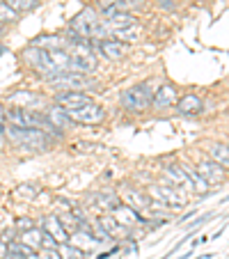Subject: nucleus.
I'll list each match as a JSON object with an SVG mask.
<instances>
[{
  "label": "nucleus",
  "mask_w": 229,
  "mask_h": 259,
  "mask_svg": "<svg viewBox=\"0 0 229 259\" xmlns=\"http://www.w3.org/2000/svg\"><path fill=\"white\" fill-rule=\"evenodd\" d=\"M5 122L10 126L16 128H39V131H49V133H58L51 122L46 119V115L37 113V110H25V108H10L5 110Z\"/></svg>",
  "instance_id": "f257e3e1"
},
{
  "label": "nucleus",
  "mask_w": 229,
  "mask_h": 259,
  "mask_svg": "<svg viewBox=\"0 0 229 259\" xmlns=\"http://www.w3.org/2000/svg\"><path fill=\"white\" fill-rule=\"evenodd\" d=\"M5 136L10 138L16 147L30 149V152H44L46 147H49V138H46V133L39 131V128H16V126L7 124Z\"/></svg>",
  "instance_id": "f03ea898"
},
{
  "label": "nucleus",
  "mask_w": 229,
  "mask_h": 259,
  "mask_svg": "<svg viewBox=\"0 0 229 259\" xmlns=\"http://www.w3.org/2000/svg\"><path fill=\"white\" fill-rule=\"evenodd\" d=\"M53 88L62 90V92H85L87 88H94V80L89 78L87 73H78V71H64L58 73L55 78L49 80Z\"/></svg>",
  "instance_id": "7ed1b4c3"
},
{
  "label": "nucleus",
  "mask_w": 229,
  "mask_h": 259,
  "mask_svg": "<svg viewBox=\"0 0 229 259\" xmlns=\"http://www.w3.org/2000/svg\"><path fill=\"white\" fill-rule=\"evenodd\" d=\"M119 103H122V108H126L128 113H145V110L151 108V92L145 85H135V88L122 92Z\"/></svg>",
  "instance_id": "20e7f679"
},
{
  "label": "nucleus",
  "mask_w": 229,
  "mask_h": 259,
  "mask_svg": "<svg viewBox=\"0 0 229 259\" xmlns=\"http://www.w3.org/2000/svg\"><path fill=\"white\" fill-rule=\"evenodd\" d=\"M23 55H25V62H28L32 69H37V71H39L46 80H51V78H55V76H58V71H55L53 64H51L49 51L37 49V46H30V49H25Z\"/></svg>",
  "instance_id": "39448f33"
},
{
  "label": "nucleus",
  "mask_w": 229,
  "mask_h": 259,
  "mask_svg": "<svg viewBox=\"0 0 229 259\" xmlns=\"http://www.w3.org/2000/svg\"><path fill=\"white\" fill-rule=\"evenodd\" d=\"M97 58L89 51L87 44H76V53L71 55V62H69V71H78V73H89L97 69Z\"/></svg>",
  "instance_id": "423d86ee"
},
{
  "label": "nucleus",
  "mask_w": 229,
  "mask_h": 259,
  "mask_svg": "<svg viewBox=\"0 0 229 259\" xmlns=\"http://www.w3.org/2000/svg\"><path fill=\"white\" fill-rule=\"evenodd\" d=\"M69 117L76 124H101L106 119V110L92 101L87 106H83L80 110H69Z\"/></svg>",
  "instance_id": "0eeeda50"
},
{
  "label": "nucleus",
  "mask_w": 229,
  "mask_h": 259,
  "mask_svg": "<svg viewBox=\"0 0 229 259\" xmlns=\"http://www.w3.org/2000/svg\"><path fill=\"white\" fill-rule=\"evenodd\" d=\"M197 175L202 177V179L209 184V186H215V184H222L224 179H227V170L224 167H220L218 163H213L211 158H206V161H202L200 165L195 167Z\"/></svg>",
  "instance_id": "6e6552de"
},
{
  "label": "nucleus",
  "mask_w": 229,
  "mask_h": 259,
  "mask_svg": "<svg viewBox=\"0 0 229 259\" xmlns=\"http://www.w3.org/2000/svg\"><path fill=\"white\" fill-rule=\"evenodd\" d=\"M122 200H124V204H126L128 209L138 211V213H140V211H147L151 206V197L147 195V193L133 188V186H124L122 188Z\"/></svg>",
  "instance_id": "1a4fd4ad"
},
{
  "label": "nucleus",
  "mask_w": 229,
  "mask_h": 259,
  "mask_svg": "<svg viewBox=\"0 0 229 259\" xmlns=\"http://www.w3.org/2000/svg\"><path fill=\"white\" fill-rule=\"evenodd\" d=\"M92 103V99L87 97L85 92H60L55 94V106L64 108V110H80L83 106Z\"/></svg>",
  "instance_id": "9d476101"
},
{
  "label": "nucleus",
  "mask_w": 229,
  "mask_h": 259,
  "mask_svg": "<svg viewBox=\"0 0 229 259\" xmlns=\"http://www.w3.org/2000/svg\"><path fill=\"white\" fill-rule=\"evenodd\" d=\"M179 97H176V90L172 85H161L156 92L151 94V108H170V106H176Z\"/></svg>",
  "instance_id": "9b49d317"
},
{
  "label": "nucleus",
  "mask_w": 229,
  "mask_h": 259,
  "mask_svg": "<svg viewBox=\"0 0 229 259\" xmlns=\"http://www.w3.org/2000/svg\"><path fill=\"white\" fill-rule=\"evenodd\" d=\"M46 119H49L51 126H53L58 133L64 131V128H73V126H76V122L69 117V113L64 110V108H60V106L49 108V110H46Z\"/></svg>",
  "instance_id": "f8f14e48"
},
{
  "label": "nucleus",
  "mask_w": 229,
  "mask_h": 259,
  "mask_svg": "<svg viewBox=\"0 0 229 259\" xmlns=\"http://www.w3.org/2000/svg\"><path fill=\"white\" fill-rule=\"evenodd\" d=\"M41 223H44V232H46V234H49L58 245L69 243V232L62 227V223H60L58 215H49V218H44Z\"/></svg>",
  "instance_id": "ddd939ff"
},
{
  "label": "nucleus",
  "mask_w": 229,
  "mask_h": 259,
  "mask_svg": "<svg viewBox=\"0 0 229 259\" xmlns=\"http://www.w3.org/2000/svg\"><path fill=\"white\" fill-rule=\"evenodd\" d=\"M112 218L117 220L122 227H133V225H142L145 223V218H142L138 211L128 209L126 204H117L115 209H112Z\"/></svg>",
  "instance_id": "4468645a"
},
{
  "label": "nucleus",
  "mask_w": 229,
  "mask_h": 259,
  "mask_svg": "<svg viewBox=\"0 0 229 259\" xmlns=\"http://www.w3.org/2000/svg\"><path fill=\"white\" fill-rule=\"evenodd\" d=\"M156 197H161L167 206L172 209H184L186 206V195L174 186H158L156 188Z\"/></svg>",
  "instance_id": "2eb2a0df"
},
{
  "label": "nucleus",
  "mask_w": 229,
  "mask_h": 259,
  "mask_svg": "<svg viewBox=\"0 0 229 259\" xmlns=\"http://www.w3.org/2000/svg\"><path fill=\"white\" fill-rule=\"evenodd\" d=\"M101 243V241L97 239V236L92 234V232H73L71 236H69V245H73V248H78L80 252H89V250H94L97 245Z\"/></svg>",
  "instance_id": "dca6fc26"
},
{
  "label": "nucleus",
  "mask_w": 229,
  "mask_h": 259,
  "mask_svg": "<svg viewBox=\"0 0 229 259\" xmlns=\"http://www.w3.org/2000/svg\"><path fill=\"white\" fill-rule=\"evenodd\" d=\"M99 51L108 60H122L128 53V46L119 39H103V41H99Z\"/></svg>",
  "instance_id": "f3484780"
},
{
  "label": "nucleus",
  "mask_w": 229,
  "mask_h": 259,
  "mask_svg": "<svg viewBox=\"0 0 229 259\" xmlns=\"http://www.w3.org/2000/svg\"><path fill=\"white\" fill-rule=\"evenodd\" d=\"M202 99L197 97V94H186V97H181L179 101H176V110H179L181 115H200L202 113Z\"/></svg>",
  "instance_id": "a211bd4d"
},
{
  "label": "nucleus",
  "mask_w": 229,
  "mask_h": 259,
  "mask_svg": "<svg viewBox=\"0 0 229 259\" xmlns=\"http://www.w3.org/2000/svg\"><path fill=\"white\" fill-rule=\"evenodd\" d=\"M181 170H184V175L188 177V181H190V188H193V193H197V195H206L209 193V184H206L204 179H202L200 175H197V170H193L190 165H179Z\"/></svg>",
  "instance_id": "6ab92c4d"
},
{
  "label": "nucleus",
  "mask_w": 229,
  "mask_h": 259,
  "mask_svg": "<svg viewBox=\"0 0 229 259\" xmlns=\"http://www.w3.org/2000/svg\"><path fill=\"white\" fill-rule=\"evenodd\" d=\"M209 156L213 163H218L220 167L229 170V145H220V142H211L209 145Z\"/></svg>",
  "instance_id": "aec40b11"
},
{
  "label": "nucleus",
  "mask_w": 229,
  "mask_h": 259,
  "mask_svg": "<svg viewBox=\"0 0 229 259\" xmlns=\"http://www.w3.org/2000/svg\"><path fill=\"white\" fill-rule=\"evenodd\" d=\"M10 101L14 103V108H25V110H32V108H37L41 103V97H37V94H32V92H16Z\"/></svg>",
  "instance_id": "412c9836"
},
{
  "label": "nucleus",
  "mask_w": 229,
  "mask_h": 259,
  "mask_svg": "<svg viewBox=\"0 0 229 259\" xmlns=\"http://www.w3.org/2000/svg\"><path fill=\"white\" fill-rule=\"evenodd\" d=\"M99 225H101V230L106 232L110 239H117V236L126 234V227L119 225V223L112 218V215H101V218H99Z\"/></svg>",
  "instance_id": "4be33fe9"
},
{
  "label": "nucleus",
  "mask_w": 229,
  "mask_h": 259,
  "mask_svg": "<svg viewBox=\"0 0 229 259\" xmlns=\"http://www.w3.org/2000/svg\"><path fill=\"white\" fill-rule=\"evenodd\" d=\"M67 44H69L67 39H60V37H53V34H49V37H37V39L32 41V46L44 49V51H64Z\"/></svg>",
  "instance_id": "5701e85b"
},
{
  "label": "nucleus",
  "mask_w": 229,
  "mask_h": 259,
  "mask_svg": "<svg viewBox=\"0 0 229 259\" xmlns=\"http://www.w3.org/2000/svg\"><path fill=\"white\" fill-rule=\"evenodd\" d=\"M163 172H165V177L172 181V184H174L176 188H186V191H193V188H190L188 177L184 175V170H181L179 165H167Z\"/></svg>",
  "instance_id": "b1692460"
},
{
  "label": "nucleus",
  "mask_w": 229,
  "mask_h": 259,
  "mask_svg": "<svg viewBox=\"0 0 229 259\" xmlns=\"http://www.w3.org/2000/svg\"><path fill=\"white\" fill-rule=\"evenodd\" d=\"M49 58H51V64L58 73H64L69 71V62H71V55L67 51H49Z\"/></svg>",
  "instance_id": "393cba45"
},
{
  "label": "nucleus",
  "mask_w": 229,
  "mask_h": 259,
  "mask_svg": "<svg viewBox=\"0 0 229 259\" xmlns=\"http://www.w3.org/2000/svg\"><path fill=\"white\" fill-rule=\"evenodd\" d=\"M44 232L39 230H28V232H21V243L28 245L30 250H41V245H44Z\"/></svg>",
  "instance_id": "a878e982"
},
{
  "label": "nucleus",
  "mask_w": 229,
  "mask_h": 259,
  "mask_svg": "<svg viewBox=\"0 0 229 259\" xmlns=\"http://www.w3.org/2000/svg\"><path fill=\"white\" fill-rule=\"evenodd\" d=\"M94 206H99V209H115V206L119 204V200L115 195H110V193H101V195H94L92 197Z\"/></svg>",
  "instance_id": "bb28decb"
},
{
  "label": "nucleus",
  "mask_w": 229,
  "mask_h": 259,
  "mask_svg": "<svg viewBox=\"0 0 229 259\" xmlns=\"http://www.w3.org/2000/svg\"><path fill=\"white\" fill-rule=\"evenodd\" d=\"M5 3L16 12V14H21V12H32V10H37V5H39L37 0H5Z\"/></svg>",
  "instance_id": "cd10ccee"
},
{
  "label": "nucleus",
  "mask_w": 229,
  "mask_h": 259,
  "mask_svg": "<svg viewBox=\"0 0 229 259\" xmlns=\"http://www.w3.org/2000/svg\"><path fill=\"white\" fill-rule=\"evenodd\" d=\"M19 21V14L12 10L7 3H0V25H7V23H14Z\"/></svg>",
  "instance_id": "c85d7f7f"
},
{
  "label": "nucleus",
  "mask_w": 229,
  "mask_h": 259,
  "mask_svg": "<svg viewBox=\"0 0 229 259\" xmlns=\"http://www.w3.org/2000/svg\"><path fill=\"white\" fill-rule=\"evenodd\" d=\"M58 218H60V223H62V227L67 232H78L80 230L78 227L80 220H78V215L76 213H62V215H58Z\"/></svg>",
  "instance_id": "c756f323"
},
{
  "label": "nucleus",
  "mask_w": 229,
  "mask_h": 259,
  "mask_svg": "<svg viewBox=\"0 0 229 259\" xmlns=\"http://www.w3.org/2000/svg\"><path fill=\"white\" fill-rule=\"evenodd\" d=\"M138 34H140V28L138 25H128V28H124V30H117V32L112 34L115 39H138Z\"/></svg>",
  "instance_id": "7c9ffc66"
},
{
  "label": "nucleus",
  "mask_w": 229,
  "mask_h": 259,
  "mask_svg": "<svg viewBox=\"0 0 229 259\" xmlns=\"http://www.w3.org/2000/svg\"><path fill=\"white\" fill-rule=\"evenodd\" d=\"M83 254L85 252H80L78 248H73V245H69V243L60 245V257L62 259H83Z\"/></svg>",
  "instance_id": "2f4dec72"
},
{
  "label": "nucleus",
  "mask_w": 229,
  "mask_h": 259,
  "mask_svg": "<svg viewBox=\"0 0 229 259\" xmlns=\"http://www.w3.org/2000/svg\"><path fill=\"white\" fill-rule=\"evenodd\" d=\"M39 259H62V257H60V252L58 250H53V248H41Z\"/></svg>",
  "instance_id": "473e14b6"
},
{
  "label": "nucleus",
  "mask_w": 229,
  "mask_h": 259,
  "mask_svg": "<svg viewBox=\"0 0 229 259\" xmlns=\"http://www.w3.org/2000/svg\"><path fill=\"white\" fill-rule=\"evenodd\" d=\"M34 193H37V188H34V186H21V188H16V195H19V197H32L34 195Z\"/></svg>",
  "instance_id": "72a5a7b5"
},
{
  "label": "nucleus",
  "mask_w": 229,
  "mask_h": 259,
  "mask_svg": "<svg viewBox=\"0 0 229 259\" xmlns=\"http://www.w3.org/2000/svg\"><path fill=\"white\" fill-rule=\"evenodd\" d=\"M16 227H19L21 232H28V230H34V223H32L30 218H21V220H19V225H16Z\"/></svg>",
  "instance_id": "f704fd0d"
},
{
  "label": "nucleus",
  "mask_w": 229,
  "mask_h": 259,
  "mask_svg": "<svg viewBox=\"0 0 229 259\" xmlns=\"http://www.w3.org/2000/svg\"><path fill=\"white\" fill-rule=\"evenodd\" d=\"M5 257H7V245L0 243V259H5Z\"/></svg>",
  "instance_id": "c9c22d12"
},
{
  "label": "nucleus",
  "mask_w": 229,
  "mask_h": 259,
  "mask_svg": "<svg viewBox=\"0 0 229 259\" xmlns=\"http://www.w3.org/2000/svg\"><path fill=\"white\" fill-rule=\"evenodd\" d=\"M106 3V7H110V5H117V3H122V0H103Z\"/></svg>",
  "instance_id": "e433bc0d"
},
{
  "label": "nucleus",
  "mask_w": 229,
  "mask_h": 259,
  "mask_svg": "<svg viewBox=\"0 0 229 259\" xmlns=\"http://www.w3.org/2000/svg\"><path fill=\"white\" fill-rule=\"evenodd\" d=\"M5 259H28V257H19V254H12V252H7V257Z\"/></svg>",
  "instance_id": "4c0bfd02"
},
{
  "label": "nucleus",
  "mask_w": 229,
  "mask_h": 259,
  "mask_svg": "<svg viewBox=\"0 0 229 259\" xmlns=\"http://www.w3.org/2000/svg\"><path fill=\"white\" fill-rule=\"evenodd\" d=\"M0 122H5V108H3V103H0Z\"/></svg>",
  "instance_id": "58836bf2"
},
{
  "label": "nucleus",
  "mask_w": 229,
  "mask_h": 259,
  "mask_svg": "<svg viewBox=\"0 0 229 259\" xmlns=\"http://www.w3.org/2000/svg\"><path fill=\"white\" fill-rule=\"evenodd\" d=\"M3 140H5V133L0 131V145H3Z\"/></svg>",
  "instance_id": "ea45409f"
}]
</instances>
